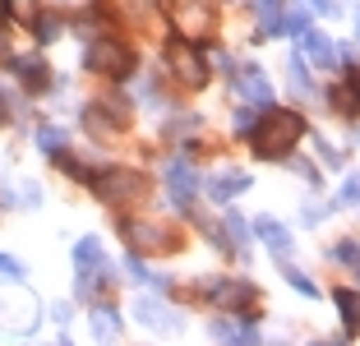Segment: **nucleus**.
Masks as SVG:
<instances>
[{"label":"nucleus","mask_w":360,"mask_h":346,"mask_svg":"<svg viewBox=\"0 0 360 346\" xmlns=\"http://www.w3.org/2000/svg\"><path fill=\"white\" fill-rule=\"evenodd\" d=\"M250 134H255L259 158H286V153L300 143V134H305V120H300L296 111H268L264 120L250 125Z\"/></svg>","instance_id":"obj_1"},{"label":"nucleus","mask_w":360,"mask_h":346,"mask_svg":"<svg viewBox=\"0 0 360 346\" xmlns=\"http://www.w3.org/2000/svg\"><path fill=\"white\" fill-rule=\"evenodd\" d=\"M93 189L102 194L106 203H116V208H125V203H139L143 194H148V180H143V171H102V176H93Z\"/></svg>","instance_id":"obj_2"},{"label":"nucleus","mask_w":360,"mask_h":346,"mask_svg":"<svg viewBox=\"0 0 360 346\" xmlns=\"http://www.w3.org/2000/svg\"><path fill=\"white\" fill-rule=\"evenodd\" d=\"M125 241L134 245V254H167V250H180V236L167 226V222H153V217H129V222H125Z\"/></svg>","instance_id":"obj_3"},{"label":"nucleus","mask_w":360,"mask_h":346,"mask_svg":"<svg viewBox=\"0 0 360 346\" xmlns=\"http://www.w3.org/2000/svg\"><path fill=\"white\" fill-rule=\"evenodd\" d=\"M171 10H176V28L190 42L208 37L212 23H217V0H171Z\"/></svg>","instance_id":"obj_4"},{"label":"nucleus","mask_w":360,"mask_h":346,"mask_svg":"<svg viewBox=\"0 0 360 346\" xmlns=\"http://www.w3.org/2000/svg\"><path fill=\"white\" fill-rule=\"evenodd\" d=\"M167 65H171V74H176V84H185V88L208 84V60H203L190 42H171L167 46Z\"/></svg>","instance_id":"obj_5"},{"label":"nucleus","mask_w":360,"mask_h":346,"mask_svg":"<svg viewBox=\"0 0 360 346\" xmlns=\"http://www.w3.org/2000/svg\"><path fill=\"white\" fill-rule=\"evenodd\" d=\"M88 65H93L97 74H106V79H125V74L134 70V51L111 42V37H102V42L88 46Z\"/></svg>","instance_id":"obj_6"},{"label":"nucleus","mask_w":360,"mask_h":346,"mask_svg":"<svg viewBox=\"0 0 360 346\" xmlns=\"http://www.w3.org/2000/svg\"><path fill=\"white\" fill-rule=\"evenodd\" d=\"M102 10L111 19L129 23V28H153L158 23V0H102Z\"/></svg>","instance_id":"obj_7"},{"label":"nucleus","mask_w":360,"mask_h":346,"mask_svg":"<svg viewBox=\"0 0 360 346\" xmlns=\"http://www.w3.org/2000/svg\"><path fill=\"white\" fill-rule=\"evenodd\" d=\"M236 88H240V97L250 106H268L273 102V84L264 79L259 65H240V70H236Z\"/></svg>","instance_id":"obj_8"},{"label":"nucleus","mask_w":360,"mask_h":346,"mask_svg":"<svg viewBox=\"0 0 360 346\" xmlns=\"http://www.w3.org/2000/svg\"><path fill=\"white\" fill-rule=\"evenodd\" d=\"M300 46H305V56L319 65V70H338V65H342L338 42H333V37H323V32H314V28L300 32Z\"/></svg>","instance_id":"obj_9"},{"label":"nucleus","mask_w":360,"mask_h":346,"mask_svg":"<svg viewBox=\"0 0 360 346\" xmlns=\"http://www.w3.org/2000/svg\"><path fill=\"white\" fill-rule=\"evenodd\" d=\"M208 295L222 309H250L255 305V286L250 282H208Z\"/></svg>","instance_id":"obj_10"},{"label":"nucleus","mask_w":360,"mask_h":346,"mask_svg":"<svg viewBox=\"0 0 360 346\" xmlns=\"http://www.w3.org/2000/svg\"><path fill=\"white\" fill-rule=\"evenodd\" d=\"M245 189H250V176H245V171H217V176H208V194L217 203H231Z\"/></svg>","instance_id":"obj_11"},{"label":"nucleus","mask_w":360,"mask_h":346,"mask_svg":"<svg viewBox=\"0 0 360 346\" xmlns=\"http://www.w3.org/2000/svg\"><path fill=\"white\" fill-rule=\"evenodd\" d=\"M167 189H171V199H176V208H190V194H194L190 162H171L167 167Z\"/></svg>","instance_id":"obj_12"},{"label":"nucleus","mask_w":360,"mask_h":346,"mask_svg":"<svg viewBox=\"0 0 360 346\" xmlns=\"http://www.w3.org/2000/svg\"><path fill=\"white\" fill-rule=\"evenodd\" d=\"M75 263L79 273L93 277V273H106V254H102V241H93V236H84V241L75 245Z\"/></svg>","instance_id":"obj_13"},{"label":"nucleus","mask_w":360,"mask_h":346,"mask_svg":"<svg viewBox=\"0 0 360 346\" xmlns=\"http://www.w3.org/2000/svg\"><path fill=\"white\" fill-rule=\"evenodd\" d=\"M134 314H139V323L153 328V333H171V328H176L171 309H167V305H158V300H134Z\"/></svg>","instance_id":"obj_14"},{"label":"nucleus","mask_w":360,"mask_h":346,"mask_svg":"<svg viewBox=\"0 0 360 346\" xmlns=\"http://www.w3.org/2000/svg\"><path fill=\"white\" fill-rule=\"evenodd\" d=\"M328 97H333V106H338L342 115H356V111H360V74L351 70V74H347V84H338Z\"/></svg>","instance_id":"obj_15"},{"label":"nucleus","mask_w":360,"mask_h":346,"mask_svg":"<svg viewBox=\"0 0 360 346\" xmlns=\"http://www.w3.org/2000/svg\"><path fill=\"white\" fill-rule=\"evenodd\" d=\"M10 65H14V74H19L28 88H46L51 84V74H46V65L37 60V56H19V60H10Z\"/></svg>","instance_id":"obj_16"},{"label":"nucleus","mask_w":360,"mask_h":346,"mask_svg":"<svg viewBox=\"0 0 360 346\" xmlns=\"http://www.w3.org/2000/svg\"><path fill=\"white\" fill-rule=\"evenodd\" d=\"M212 337L217 342H259L255 323H212Z\"/></svg>","instance_id":"obj_17"},{"label":"nucleus","mask_w":360,"mask_h":346,"mask_svg":"<svg viewBox=\"0 0 360 346\" xmlns=\"http://www.w3.org/2000/svg\"><path fill=\"white\" fill-rule=\"evenodd\" d=\"M255 231H259V236H264V241H268V245H273V250H277V254H291V236H286V231H282V226H277V222H273V217H259V222H255Z\"/></svg>","instance_id":"obj_18"},{"label":"nucleus","mask_w":360,"mask_h":346,"mask_svg":"<svg viewBox=\"0 0 360 346\" xmlns=\"http://www.w3.org/2000/svg\"><path fill=\"white\" fill-rule=\"evenodd\" d=\"M333 300H338V309H342V323L356 333V328H360V300H356V291H347V286H342Z\"/></svg>","instance_id":"obj_19"},{"label":"nucleus","mask_w":360,"mask_h":346,"mask_svg":"<svg viewBox=\"0 0 360 346\" xmlns=\"http://www.w3.org/2000/svg\"><path fill=\"white\" fill-rule=\"evenodd\" d=\"M93 333L102 337V342H116V337H120V319H116V309H97V314H93Z\"/></svg>","instance_id":"obj_20"},{"label":"nucleus","mask_w":360,"mask_h":346,"mask_svg":"<svg viewBox=\"0 0 360 346\" xmlns=\"http://www.w3.org/2000/svg\"><path fill=\"white\" fill-rule=\"evenodd\" d=\"M255 10L259 19H264V32H282V0H255Z\"/></svg>","instance_id":"obj_21"},{"label":"nucleus","mask_w":360,"mask_h":346,"mask_svg":"<svg viewBox=\"0 0 360 346\" xmlns=\"http://www.w3.org/2000/svg\"><path fill=\"white\" fill-rule=\"evenodd\" d=\"M84 120H88V129H93L97 139H116V129H120V120H116V115H102V111H88Z\"/></svg>","instance_id":"obj_22"},{"label":"nucleus","mask_w":360,"mask_h":346,"mask_svg":"<svg viewBox=\"0 0 360 346\" xmlns=\"http://www.w3.org/2000/svg\"><path fill=\"white\" fill-rule=\"evenodd\" d=\"M226 231H231V250L236 254H250V226H245V217H240V212H231V217H226Z\"/></svg>","instance_id":"obj_23"},{"label":"nucleus","mask_w":360,"mask_h":346,"mask_svg":"<svg viewBox=\"0 0 360 346\" xmlns=\"http://www.w3.org/2000/svg\"><path fill=\"white\" fill-rule=\"evenodd\" d=\"M5 14L19 19V23H28L32 14H37V0H5Z\"/></svg>","instance_id":"obj_24"},{"label":"nucleus","mask_w":360,"mask_h":346,"mask_svg":"<svg viewBox=\"0 0 360 346\" xmlns=\"http://www.w3.org/2000/svg\"><path fill=\"white\" fill-rule=\"evenodd\" d=\"M37 143H42L46 153H60V148H65V134L56 125H42V129H37Z\"/></svg>","instance_id":"obj_25"},{"label":"nucleus","mask_w":360,"mask_h":346,"mask_svg":"<svg viewBox=\"0 0 360 346\" xmlns=\"http://www.w3.org/2000/svg\"><path fill=\"white\" fill-rule=\"evenodd\" d=\"M37 37H42V42H56V37H60V19L42 14V19H37Z\"/></svg>","instance_id":"obj_26"},{"label":"nucleus","mask_w":360,"mask_h":346,"mask_svg":"<svg viewBox=\"0 0 360 346\" xmlns=\"http://www.w3.org/2000/svg\"><path fill=\"white\" fill-rule=\"evenodd\" d=\"M286 282L296 286V291H300V295H319V286H314V282H309V277H305V273H296V268H286Z\"/></svg>","instance_id":"obj_27"},{"label":"nucleus","mask_w":360,"mask_h":346,"mask_svg":"<svg viewBox=\"0 0 360 346\" xmlns=\"http://www.w3.org/2000/svg\"><path fill=\"white\" fill-rule=\"evenodd\" d=\"M338 259L356 268V263H360V245H356V241H342V245H338Z\"/></svg>","instance_id":"obj_28"},{"label":"nucleus","mask_w":360,"mask_h":346,"mask_svg":"<svg viewBox=\"0 0 360 346\" xmlns=\"http://www.w3.org/2000/svg\"><path fill=\"white\" fill-rule=\"evenodd\" d=\"M0 273H5V277H23V263L10 259V254H0Z\"/></svg>","instance_id":"obj_29"},{"label":"nucleus","mask_w":360,"mask_h":346,"mask_svg":"<svg viewBox=\"0 0 360 346\" xmlns=\"http://www.w3.org/2000/svg\"><path fill=\"white\" fill-rule=\"evenodd\" d=\"M342 199H347V203H360V176H351L347 185H342Z\"/></svg>","instance_id":"obj_30"},{"label":"nucleus","mask_w":360,"mask_h":346,"mask_svg":"<svg viewBox=\"0 0 360 346\" xmlns=\"http://www.w3.org/2000/svg\"><path fill=\"white\" fill-rule=\"evenodd\" d=\"M319 153H323V158H328L333 167H338V162H342V153H338V148H333V143H323V139H319Z\"/></svg>","instance_id":"obj_31"},{"label":"nucleus","mask_w":360,"mask_h":346,"mask_svg":"<svg viewBox=\"0 0 360 346\" xmlns=\"http://www.w3.org/2000/svg\"><path fill=\"white\" fill-rule=\"evenodd\" d=\"M314 10H323V14H333V0H309Z\"/></svg>","instance_id":"obj_32"},{"label":"nucleus","mask_w":360,"mask_h":346,"mask_svg":"<svg viewBox=\"0 0 360 346\" xmlns=\"http://www.w3.org/2000/svg\"><path fill=\"white\" fill-rule=\"evenodd\" d=\"M0 120H5V97H0Z\"/></svg>","instance_id":"obj_33"},{"label":"nucleus","mask_w":360,"mask_h":346,"mask_svg":"<svg viewBox=\"0 0 360 346\" xmlns=\"http://www.w3.org/2000/svg\"><path fill=\"white\" fill-rule=\"evenodd\" d=\"M356 277H360V263H356Z\"/></svg>","instance_id":"obj_34"},{"label":"nucleus","mask_w":360,"mask_h":346,"mask_svg":"<svg viewBox=\"0 0 360 346\" xmlns=\"http://www.w3.org/2000/svg\"><path fill=\"white\" fill-rule=\"evenodd\" d=\"M356 32H360V28H356Z\"/></svg>","instance_id":"obj_35"}]
</instances>
